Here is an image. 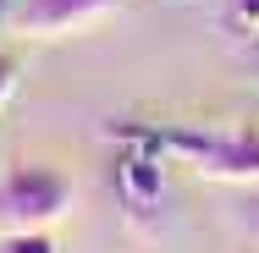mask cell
I'll list each match as a JSON object with an SVG mask.
<instances>
[{"instance_id": "obj_1", "label": "cell", "mask_w": 259, "mask_h": 253, "mask_svg": "<svg viewBox=\"0 0 259 253\" xmlns=\"http://www.w3.org/2000/svg\"><path fill=\"white\" fill-rule=\"evenodd\" d=\"M110 138H127L138 149H165L199 165L204 176L259 182V138L248 132H199V127H110Z\"/></svg>"}, {"instance_id": "obj_2", "label": "cell", "mask_w": 259, "mask_h": 253, "mask_svg": "<svg viewBox=\"0 0 259 253\" xmlns=\"http://www.w3.org/2000/svg\"><path fill=\"white\" fill-rule=\"evenodd\" d=\"M72 209V176L45 160H17L0 176V231H45Z\"/></svg>"}, {"instance_id": "obj_3", "label": "cell", "mask_w": 259, "mask_h": 253, "mask_svg": "<svg viewBox=\"0 0 259 253\" xmlns=\"http://www.w3.org/2000/svg\"><path fill=\"white\" fill-rule=\"evenodd\" d=\"M121 0H17L11 6V28L22 39H66L89 22L110 17Z\"/></svg>"}, {"instance_id": "obj_4", "label": "cell", "mask_w": 259, "mask_h": 253, "mask_svg": "<svg viewBox=\"0 0 259 253\" xmlns=\"http://www.w3.org/2000/svg\"><path fill=\"white\" fill-rule=\"evenodd\" d=\"M121 187H133L138 198H155L160 193V165L149 154H127V160H121Z\"/></svg>"}, {"instance_id": "obj_5", "label": "cell", "mask_w": 259, "mask_h": 253, "mask_svg": "<svg viewBox=\"0 0 259 253\" xmlns=\"http://www.w3.org/2000/svg\"><path fill=\"white\" fill-rule=\"evenodd\" d=\"M0 253H61L50 231H6L0 237Z\"/></svg>"}, {"instance_id": "obj_6", "label": "cell", "mask_w": 259, "mask_h": 253, "mask_svg": "<svg viewBox=\"0 0 259 253\" xmlns=\"http://www.w3.org/2000/svg\"><path fill=\"white\" fill-rule=\"evenodd\" d=\"M11 88H17V66H11V55H0V105L11 99Z\"/></svg>"}, {"instance_id": "obj_7", "label": "cell", "mask_w": 259, "mask_h": 253, "mask_svg": "<svg viewBox=\"0 0 259 253\" xmlns=\"http://www.w3.org/2000/svg\"><path fill=\"white\" fill-rule=\"evenodd\" d=\"M243 231L259 242V198H248V204H243Z\"/></svg>"}, {"instance_id": "obj_8", "label": "cell", "mask_w": 259, "mask_h": 253, "mask_svg": "<svg viewBox=\"0 0 259 253\" xmlns=\"http://www.w3.org/2000/svg\"><path fill=\"white\" fill-rule=\"evenodd\" d=\"M237 22L243 28H259V0H237Z\"/></svg>"}, {"instance_id": "obj_9", "label": "cell", "mask_w": 259, "mask_h": 253, "mask_svg": "<svg viewBox=\"0 0 259 253\" xmlns=\"http://www.w3.org/2000/svg\"><path fill=\"white\" fill-rule=\"evenodd\" d=\"M11 6H17V0H0V17H6V22H11Z\"/></svg>"}]
</instances>
